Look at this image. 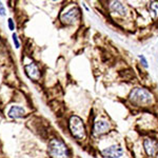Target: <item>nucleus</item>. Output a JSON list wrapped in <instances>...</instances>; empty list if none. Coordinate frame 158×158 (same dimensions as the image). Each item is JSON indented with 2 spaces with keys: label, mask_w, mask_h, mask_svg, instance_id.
Returning a JSON list of instances; mask_svg holds the SVG:
<instances>
[{
  "label": "nucleus",
  "mask_w": 158,
  "mask_h": 158,
  "mask_svg": "<svg viewBox=\"0 0 158 158\" xmlns=\"http://www.w3.org/2000/svg\"><path fill=\"white\" fill-rule=\"evenodd\" d=\"M7 24H9V29L11 31H14L15 29V25H14V21H13L12 18H9V20H7Z\"/></svg>",
  "instance_id": "nucleus-15"
},
{
  "label": "nucleus",
  "mask_w": 158,
  "mask_h": 158,
  "mask_svg": "<svg viewBox=\"0 0 158 158\" xmlns=\"http://www.w3.org/2000/svg\"><path fill=\"white\" fill-rule=\"evenodd\" d=\"M149 9H150V12H151L153 18H156L158 16V2H151Z\"/></svg>",
  "instance_id": "nucleus-11"
},
{
  "label": "nucleus",
  "mask_w": 158,
  "mask_h": 158,
  "mask_svg": "<svg viewBox=\"0 0 158 158\" xmlns=\"http://www.w3.org/2000/svg\"><path fill=\"white\" fill-rule=\"evenodd\" d=\"M13 42H14V44H15V48H16V49H19V48H20V42L18 40V36H17L16 33H14V34H13Z\"/></svg>",
  "instance_id": "nucleus-12"
},
{
  "label": "nucleus",
  "mask_w": 158,
  "mask_h": 158,
  "mask_svg": "<svg viewBox=\"0 0 158 158\" xmlns=\"http://www.w3.org/2000/svg\"><path fill=\"white\" fill-rule=\"evenodd\" d=\"M129 99L136 106H148L153 102V96L147 89L135 88L131 91Z\"/></svg>",
  "instance_id": "nucleus-1"
},
{
  "label": "nucleus",
  "mask_w": 158,
  "mask_h": 158,
  "mask_svg": "<svg viewBox=\"0 0 158 158\" xmlns=\"http://www.w3.org/2000/svg\"><path fill=\"white\" fill-rule=\"evenodd\" d=\"M138 58L140 59V61H141L142 65H143L144 68H148V67H149V65H148V61H147L146 57H144L143 55H138Z\"/></svg>",
  "instance_id": "nucleus-13"
},
{
  "label": "nucleus",
  "mask_w": 158,
  "mask_h": 158,
  "mask_svg": "<svg viewBox=\"0 0 158 158\" xmlns=\"http://www.w3.org/2000/svg\"><path fill=\"white\" fill-rule=\"evenodd\" d=\"M80 18V10L77 6H74L65 13H62L60 16V20L64 24H74Z\"/></svg>",
  "instance_id": "nucleus-4"
},
{
  "label": "nucleus",
  "mask_w": 158,
  "mask_h": 158,
  "mask_svg": "<svg viewBox=\"0 0 158 158\" xmlns=\"http://www.w3.org/2000/svg\"><path fill=\"white\" fill-rule=\"evenodd\" d=\"M143 148L146 150V153L149 156L153 157L156 154L157 150H158V144L155 140H153L151 138H146L143 140Z\"/></svg>",
  "instance_id": "nucleus-7"
},
{
  "label": "nucleus",
  "mask_w": 158,
  "mask_h": 158,
  "mask_svg": "<svg viewBox=\"0 0 158 158\" xmlns=\"http://www.w3.org/2000/svg\"><path fill=\"white\" fill-rule=\"evenodd\" d=\"M69 127H70L71 133L76 139L82 140L86 137V132L85 124H83L82 119L79 116L73 115L71 116L70 121H69Z\"/></svg>",
  "instance_id": "nucleus-3"
},
{
  "label": "nucleus",
  "mask_w": 158,
  "mask_h": 158,
  "mask_svg": "<svg viewBox=\"0 0 158 158\" xmlns=\"http://www.w3.org/2000/svg\"><path fill=\"white\" fill-rule=\"evenodd\" d=\"M101 154L106 158H120L123 155V150H122L121 147L114 144V146H111L102 150Z\"/></svg>",
  "instance_id": "nucleus-6"
},
{
  "label": "nucleus",
  "mask_w": 158,
  "mask_h": 158,
  "mask_svg": "<svg viewBox=\"0 0 158 158\" xmlns=\"http://www.w3.org/2000/svg\"><path fill=\"white\" fill-rule=\"evenodd\" d=\"M24 115H25L24 109L21 108V106H12L9 111V116L11 117V118H15V119L21 118V117H23Z\"/></svg>",
  "instance_id": "nucleus-10"
},
{
  "label": "nucleus",
  "mask_w": 158,
  "mask_h": 158,
  "mask_svg": "<svg viewBox=\"0 0 158 158\" xmlns=\"http://www.w3.org/2000/svg\"><path fill=\"white\" fill-rule=\"evenodd\" d=\"M109 7H110V11L113 13V14L123 16V15L127 13V7L119 1H111L110 2Z\"/></svg>",
  "instance_id": "nucleus-9"
},
{
  "label": "nucleus",
  "mask_w": 158,
  "mask_h": 158,
  "mask_svg": "<svg viewBox=\"0 0 158 158\" xmlns=\"http://www.w3.org/2000/svg\"><path fill=\"white\" fill-rule=\"evenodd\" d=\"M24 71L25 74L27 75V77L34 81H38L41 77V73L39 71V68L35 62H31L29 64L24 65Z\"/></svg>",
  "instance_id": "nucleus-5"
},
{
  "label": "nucleus",
  "mask_w": 158,
  "mask_h": 158,
  "mask_svg": "<svg viewBox=\"0 0 158 158\" xmlns=\"http://www.w3.org/2000/svg\"><path fill=\"white\" fill-rule=\"evenodd\" d=\"M6 7H4V6L2 4V2L0 1V16H6Z\"/></svg>",
  "instance_id": "nucleus-14"
},
{
  "label": "nucleus",
  "mask_w": 158,
  "mask_h": 158,
  "mask_svg": "<svg viewBox=\"0 0 158 158\" xmlns=\"http://www.w3.org/2000/svg\"><path fill=\"white\" fill-rule=\"evenodd\" d=\"M49 154L52 158H69L70 152L62 140L54 138L49 142Z\"/></svg>",
  "instance_id": "nucleus-2"
},
{
  "label": "nucleus",
  "mask_w": 158,
  "mask_h": 158,
  "mask_svg": "<svg viewBox=\"0 0 158 158\" xmlns=\"http://www.w3.org/2000/svg\"><path fill=\"white\" fill-rule=\"evenodd\" d=\"M110 129V124L104 120H98L94 123V129H93V133L94 135L98 136V135H102L104 133L109 131Z\"/></svg>",
  "instance_id": "nucleus-8"
}]
</instances>
